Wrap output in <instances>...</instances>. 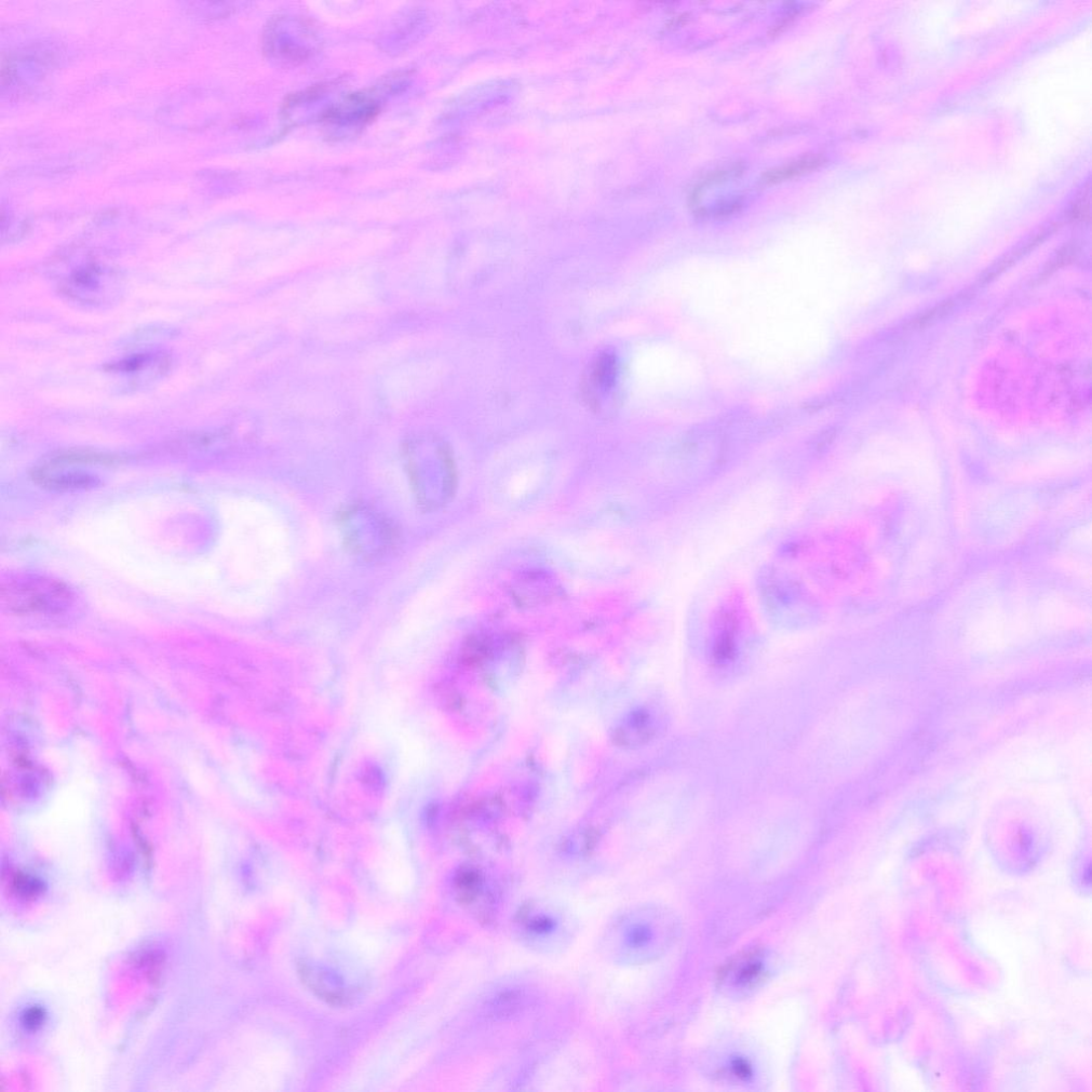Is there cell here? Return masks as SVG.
Wrapping results in <instances>:
<instances>
[{
	"label": "cell",
	"mask_w": 1092,
	"mask_h": 1092,
	"mask_svg": "<svg viewBox=\"0 0 1092 1092\" xmlns=\"http://www.w3.org/2000/svg\"><path fill=\"white\" fill-rule=\"evenodd\" d=\"M676 916L652 903L630 906L605 924L599 948L605 960L622 966L650 964L672 947L678 936Z\"/></svg>",
	"instance_id": "cell-1"
},
{
	"label": "cell",
	"mask_w": 1092,
	"mask_h": 1092,
	"mask_svg": "<svg viewBox=\"0 0 1092 1092\" xmlns=\"http://www.w3.org/2000/svg\"><path fill=\"white\" fill-rule=\"evenodd\" d=\"M510 930L522 948L537 955L555 956L574 945L579 924L563 903L532 897L523 901L512 915Z\"/></svg>",
	"instance_id": "cell-2"
},
{
	"label": "cell",
	"mask_w": 1092,
	"mask_h": 1092,
	"mask_svg": "<svg viewBox=\"0 0 1092 1092\" xmlns=\"http://www.w3.org/2000/svg\"><path fill=\"white\" fill-rule=\"evenodd\" d=\"M767 955L763 950L751 949L739 953L721 968L718 983L727 995L744 997L758 990L770 976Z\"/></svg>",
	"instance_id": "cell-3"
},
{
	"label": "cell",
	"mask_w": 1092,
	"mask_h": 1092,
	"mask_svg": "<svg viewBox=\"0 0 1092 1092\" xmlns=\"http://www.w3.org/2000/svg\"><path fill=\"white\" fill-rule=\"evenodd\" d=\"M119 287V277L111 268L90 264L64 279L62 292L79 303L94 305L112 301Z\"/></svg>",
	"instance_id": "cell-4"
},
{
	"label": "cell",
	"mask_w": 1092,
	"mask_h": 1092,
	"mask_svg": "<svg viewBox=\"0 0 1092 1092\" xmlns=\"http://www.w3.org/2000/svg\"><path fill=\"white\" fill-rule=\"evenodd\" d=\"M3 591L8 592L4 599L9 608L19 614L53 613L69 598V592L60 585L40 581L10 586Z\"/></svg>",
	"instance_id": "cell-5"
},
{
	"label": "cell",
	"mask_w": 1092,
	"mask_h": 1092,
	"mask_svg": "<svg viewBox=\"0 0 1092 1092\" xmlns=\"http://www.w3.org/2000/svg\"><path fill=\"white\" fill-rule=\"evenodd\" d=\"M299 975L304 985L328 1004L341 1006L350 999L344 980L326 967L304 962L299 966Z\"/></svg>",
	"instance_id": "cell-6"
},
{
	"label": "cell",
	"mask_w": 1092,
	"mask_h": 1092,
	"mask_svg": "<svg viewBox=\"0 0 1092 1092\" xmlns=\"http://www.w3.org/2000/svg\"><path fill=\"white\" fill-rule=\"evenodd\" d=\"M379 112V106L373 100L354 96L347 102L333 108L325 114L329 124L366 125Z\"/></svg>",
	"instance_id": "cell-7"
},
{
	"label": "cell",
	"mask_w": 1092,
	"mask_h": 1092,
	"mask_svg": "<svg viewBox=\"0 0 1092 1092\" xmlns=\"http://www.w3.org/2000/svg\"><path fill=\"white\" fill-rule=\"evenodd\" d=\"M169 366L164 356L158 354H138L113 364L111 372L129 377L131 381H141L142 377L161 375Z\"/></svg>",
	"instance_id": "cell-8"
},
{
	"label": "cell",
	"mask_w": 1092,
	"mask_h": 1092,
	"mask_svg": "<svg viewBox=\"0 0 1092 1092\" xmlns=\"http://www.w3.org/2000/svg\"><path fill=\"white\" fill-rule=\"evenodd\" d=\"M822 164H824V159L821 157L806 156L793 161V163L768 171L764 175V182L767 184H778L792 180L800 177L802 174L818 169Z\"/></svg>",
	"instance_id": "cell-9"
},
{
	"label": "cell",
	"mask_w": 1092,
	"mask_h": 1092,
	"mask_svg": "<svg viewBox=\"0 0 1092 1092\" xmlns=\"http://www.w3.org/2000/svg\"><path fill=\"white\" fill-rule=\"evenodd\" d=\"M93 478L94 477L78 473H64L62 475L51 476L40 470L37 474V479L42 481V484L50 489L56 490H76L91 487V485L96 484V479Z\"/></svg>",
	"instance_id": "cell-10"
},
{
	"label": "cell",
	"mask_w": 1092,
	"mask_h": 1092,
	"mask_svg": "<svg viewBox=\"0 0 1092 1092\" xmlns=\"http://www.w3.org/2000/svg\"><path fill=\"white\" fill-rule=\"evenodd\" d=\"M723 1074L738 1083H748L754 1075L753 1064L744 1056H733L723 1067Z\"/></svg>",
	"instance_id": "cell-11"
},
{
	"label": "cell",
	"mask_w": 1092,
	"mask_h": 1092,
	"mask_svg": "<svg viewBox=\"0 0 1092 1092\" xmlns=\"http://www.w3.org/2000/svg\"><path fill=\"white\" fill-rule=\"evenodd\" d=\"M47 1021V1013L42 1006L26 1008L21 1015V1024L25 1031L36 1033L42 1030Z\"/></svg>",
	"instance_id": "cell-12"
}]
</instances>
